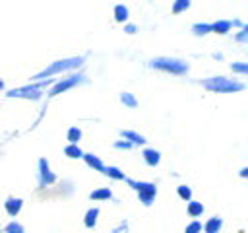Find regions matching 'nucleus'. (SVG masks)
Returning a JSON list of instances; mask_svg holds the SVG:
<instances>
[{
    "label": "nucleus",
    "instance_id": "obj_1",
    "mask_svg": "<svg viewBox=\"0 0 248 233\" xmlns=\"http://www.w3.org/2000/svg\"><path fill=\"white\" fill-rule=\"evenodd\" d=\"M85 58L83 56H70V58H62V60H54L50 62L46 68H43L41 72H37L31 82H43V80H48L50 76H56V74H64V72H72V70H78L79 66H83Z\"/></svg>",
    "mask_w": 248,
    "mask_h": 233
},
{
    "label": "nucleus",
    "instance_id": "obj_2",
    "mask_svg": "<svg viewBox=\"0 0 248 233\" xmlns=\"http://www.w3.org/2000/svg\"><path fill=\"white\" fill-rule=\"evenodd\" d=\"M54 82L56 80H52V78L43 80V82H31L27 85L8 89L6 91V97H10V99H31V101H39L45 95V89H48Z\"/></svg>",
    "mask_w": 248,
    "mask_h": 233
},
{
    "label": "nucleus",
    "instance_id": "obj_3",
    "mask_svg": "<svg viewBox=\"0 0 248 233\" xmlns=\"http://www.w3.org/2000/svg\"><path fill=\"white\" fill-rule=\"evenodd\" d=\"M202 85L213 93H234V91H242L246 85L238 80H231L225 76H213L202 82Z\"/></svg>",
    "mask_w": 248,
    "mask_h": 233
},
{
    "label": "nucleus",
    "instance_id": "obj_4",
    "mask_svg": "<svg viewBox=\"0 0 248 233\" xmlns=\"http://www.w3.org/2000/svg\"><path fill=\"white\" fill-rule=\"evenodd\" d=\"M149 68L153 70H161L167 74H174V76H184L188 72V62L180 60V58H170V56H157L153 60H149Z\"/></svg>",
    "mask_w": 248,
    "mask_h": 233
},
{
    "label": "nucleus",
    "instance_id": "obj_5",
    "mask_svg": "<svg viewBox=\"0 0 248 233\" xmlns=\"http://www.w3.org/2000/svg\"><path fill=\"white\" fill-rule=\"evenodd\" d=\"M124 183H128V184L136 190L138 200H140L143 206H151V204H153V200H155V196H157V186H155L153 183H149V181H134V179H126Z\"/></svg>",
    "mask_w": 248,
    "mask_h": 233
},
{
    "label": "nucleus",
    "instance_id": "obj_6",
    "mask_svg": "<svg viewBox=\"0 0 248 233\" xmlns=\"http://www.w3.org/2000/svg\"><path fill=\"white\" fill-rule=\"evenodd\" d=\"M83 82H85V76H83L81 72H72L68 78L56 80V82L48 87L46 95H48V97H54V95L64 93V91H68V89H72V87H76V85H79V83H83Z\"/></svg>",
    "mask_w": 248,
    "mask_h": 233
},
{
    "label": "nucleus",
    "instance_id": "obj_7",
    "mask_svg": "<svg viewBox=\"0 0 248 233\" xmlns=\"http://www.w3.org/2000/svg\"><path fill=\"white\" fill-rule=\"evenodd\" d=\"M37 179H39V186L45 188V186H50L56 183V175L50 171V163L46 157H41L37 161Z\"/></svg>",
    "mask_w": 248,
    "mask_h": 233
},
{
    "label": "nucleus",
    "instance_id": "obj_8",
    "mask_svg": "<svg viewBox=\"0 0 248 233\" xmlns=\"http://www.w3.org/2000/svg\"><path fill=\"white\" fill-rule=\"evenodd\" d=\"M23 208V200L21 198H16V196H8L6 202H4V210L10 217H16Z\"/></svg>",
    "mask_w": 248,
    "mask_h": 233
},
{
    "label": "nucleus",
    "instance_id": "obj_9",
    "mask_svg": "<svg viewBox=\"0 0 248 233\" xmlns=\"http://www.w3.org/2000/svg\"><path fill=\"white\" fill-rule=\"evenodd\" d=\"M141 157H143L145 165H149V167H157L161 163V151L155 148H145L141 151Z\"/></svg>",
    "mask_w": 248,
    "mask_h": 233
},
{
    "label": "nucleus",
    "instance_id": "obj_10",
    "mask_svg": "<svg viewBox=\"0 0 248 233\" xmlns=\"http://www.w3.org/2000/svg\"><path fill=\"white\" fill-rule=\"evenodd\" d=\"M120 136H122V140H126V142H130L132 146H143L147 140L140 134V132H136V130H120Z\"/></svg>",
    "mask_w": 248,
    "mask_h": 233
},
{
    "label": "nucleus",
    "instance_id": "obj_11",
    "mask_svg": "<svg viewBox=\"0 0 248 233\" xmlns=\"http://www.w3.org/2000/svg\"><path fill=\"white\" fill-rule=\"evenodd\" d=\"M101 173H103L105 177L112 179V181H126V179H128V177L124 175V171H122L120 167H114V165H105Z\"/></svg>",
    "mask_w": 248,
    "mask_h": 233
},
{
    "label": "nucleus",
    "instance_id": "obj_12",
    "mask_svg": "<svg viewBox=\"0 0 248 233\" xmlns=\"http://www.w3.org/2000/svg\"><path fill=\"white\" fill-rule=\"evenodd\" d=\"M221 227H223V217H219V216L209 217V219L202 225L203 233H219V231H221Z\"/></svg>",
    "mask_w": 248,
    "mask_h": 233
},
{
    "label": "nucleus",
    "instance_id": "obj_13",
    "mask_svg": "<svg viewBox=\"0 0 248 233\" xmlns=\"http://www.w3.org/2000/svg\"><path fill=\"white\" fill-rule=\"evenodd\" d=\"M89 198L95 200V202H103V200H110L112 198V190L108 186H99L95 190L89 192Z\"/></svg>",
    "mask_w": 248,
    "mask_h": 233
},
{
    "label": "nucleus",
    "instance_id": "obj_14",
    "mask_svg": "<svg viewBox=\"0 0 248 233\" xmlns=\"http://www.w3.org/2000/svg\"><path fill=\"white\" fill-rule=\"evenodd\" d=\"M83 161H85V165L87 167H91L93 171H103V167H105V163L99 159V155H93V153H83V157H81Z\"/></svg>",
    "mask_w": 248,
    "mask_h": 233
},
{
    "label": "nucleus",
    "instance_id": "obj_15",
    "mask_svg": "<svg viewBox=\"0 0 248 233\" xmlns=\"http://www.w3.org/2000/svg\"><path fill=\"white\" fill-rule=\"evenodd\" d=\"M97 219H99V208H89L83 216V225L87 229H93L97 225Z\"/></svg>",
    "mask_w": 248,
    "mask_h": 233
},
{
    "label": "nucleus",
    "instance_id": "obj_16",
    "mask_svg": "<svg viewBox=\"0 0 248 233\" xmlns=\"http://www.w3.org/2000/svg\"><path fill=\"white\" fill-rule=\"evenodd\" d=\"M203 210H205V208H203V204H202V202H198V200H194V198L186 204V212H188V216H190V217H200V216L203 214Z\"/></svg>",
    "mask_w": 248,
    "mask_h": 233
},
{
    "label": "nucleus",
    "instance_id": "obj_17",
    "mask_svg": "<svg viewBox=\"0 0 248 233\" xmlns=\"http://www.w3.org/2000/svg\"><path fill=\"white\" fill-rule=\"evenodd\" d=\"M112 14H114V19H116L118 23H126V21H128V16H130V10H128V6H124V4H116L114 10H112Z\"/></svg>",
    "mask_w": 248,
    "mask_h": 233
},
{
    "label": "nucleus",
    "instance_id": "obj_18",
    "mask_svg": "<svg viewBox=\"0 0 248 233\" xmlns=\"http://www.w3.org/2000/svg\"><path fill=\"white\" fill-rule=\"evenodd\" d=\"M231 31V21L229 19H217L211 23V33H219V35H227Z\"/></svg>",
    "mask_w": 248,
    "mask_h": 233
},
{
    "label": "nucleus",
    "instance_id": "obj_19",
    "mask_svg": "<svg viewBox=\"0 0 248 233\" xmlns=\"http://www.w3.org/2000/svg\"><path fill=\"white\" fill-rule=\"evenodd\" d=\"M81 136H83V132H81V128H79V126H70V128H68V132H66V140H68V144H74V146H78V144H79Z\"/></svg>",
    "mask_w": 248,
    "mask_h": 233
},
{
    "label": "nucleus",
    "instance_id": "obj_20",
    "mask_svg": "<svg viewBox=\"0 0 248 233\" xmlns=\"http://www.w3.org/2000/svg\"><path fill=\"white\" fill-rule=\"evenodd\" d=\"M192 33H194L196 37H203V35L211 33V23L198 21V23H194V25H192Z\"/></svg>",
    "mask_w": 248,
    "mask_h": 233
},
{
    "label": "nucleus",
    "instance_id": "obj_21",
    "mask_svg": "<svg viewBox=\"0 0 248 233\" xmlns=\"http://www.w3.org/2000/svg\"><path fill=\"white\" fill-rule=\"evenodd\" d=\"M120 103H122L124 107H128V109H136V107H138V99H136V95L130 93V91H122V93H120Z\"/></svg>",
    "mask_w": 248,
    "mask_h": 233
},
{
    "label": "nucleus",
    "instance_id": "obj_22",
    "mask_svg": "<svg viewBox=\"0 0 248 233\" xmlns=\"http://www.w3.org/2000/svg\"><path fill=\"white\" fill-rule=\"evenodd\" d=\"M64 155H66V157H70V159H81V157H83V151H81V148H79V146L68 144V146L64 148Z\"/></svg>",
    "mask_w": 248,
    "mask_h": 233
},
{
    "label": "nucleus",
    "instance_id": "obj_23",
    "mask_svg": "<svg viewBox=\"0 0 248 233\" xmlns=\"http://www.w3.org/2000/svg\"><path fill=\"white\" fill-rule=\"evenodd\" d=\"M176 194H178V198L184 200V202H190V200H192V188H190L188 184H178V186H176Z\"/></svg>",
    "mask_w": 248,
    "mask_h": 233
},
{
    "label": "nucleus",
    "instance_id": "obj_24",
    "mask_svg": "<svg viewBox=\"0 0 248 233\" xmlns=\"http://www.w3.org/2000/svg\"><path fill=\"white\" fill-rule=\"evenodd\" d=\"M190 6H192L190 0H174L172 6H170V10H172V14H180V12H186Z\"/></svg>",
    "mask_w": 248,
    "mask_h": 233
},
{
    "label": "nucleus",
    "instance_id": "obj_25",
    "mask_svg": "<svg viewBox=\"0 0 248 233\" xmlns=\"http://www.w3.org/2000/svg\"><path fill=\"white\" fill-rule=\"evenodd\" d=\"M4 233H25V227L19 223V221H10L4 225Z\"/></svg>",
    "mask_w": 248,
    "mask_h": 233
},
{
    "label": "nucleus",
    "instance_id": "obj_26",
    "mask_svg": "<svg viewBox=\"0 0 248 233\" xmlns=\"http://www.w3.org/2000/svg\"><path fill=\"white\" fill-rule=\"evenodd\" d=\"M231 70L236 74H248V64L246 62H231Z\"/></svg>",
    "mask_w": 248,
    "mask_h": 233
},
{
    "label": "nucleus",
    "instance_id": "obj_27",
    "mask_svg": "<svg viewBox=\"0 0 248 233\" xmlns=\"http://www.w3.org/2000/svg\"><path fill=\"white\" fill-rule=\"evenodd\" d=\"M184 233H202V223L198 219L190 221L186 227H184Z\"/></svg>",
    "mask_w": 248,
    "mask_h": 233
},
{
    "label": "nucleus",
    "instance_id": "obj_28",
    "mask_svg": "<svg viewBox=\"0 0 248 233\" xmlns=\"http://www.w3.org/2000/svg\"><path fill=\"white\" fill-rule=\"evenodd\" d=\"M234 41H236V43H242V45L248 43V25H246L244 29H240V31L234 35Z\"/></svg>",
    "mask_w": 248,
    "mask_h": 233
},
{
    "label": "nucleus",
    "instance_id": "obj_29",
    "mask_svg": "<svg viewBox=\"0 0 248 233\" xmlns=\"http://www.w3.org/2000/svg\"><path fill=\"white\" fill-rule=\"evenodd\" d=\"M110 233H128V221H124V219H122L116 227H112V231H110Z\"/></svg>",
    "mask_w": 248,
    "mask_h": 233
},
{
    "label": "nucleus",
    "instance_id": "obj_30",
    "mask_svg": "<svg viewBox=\"0 0 248 233\" xmlns=\"http://www.w3.org/2000/svg\"><path fill=\"white\" fill-rule=\"evenodd\" d=\"M114 148H116V150H132L134 146H132L130 142H126V140H116V142H114Z\"/></svg>",
    "mask_w": 248,
    "mask_h": 233
},
{
    "label": "nucleus",
    "instance_id": "obj_31",
    "mask_svg": "<svg viewBox=\"0 0 248 233\" xmlns=\"http://www.w3.org/2000/svg\"><path fill=\"white\" fill-rule=\"evenodd\" d=\"M124 31H126L128 35H134V33L138 31V25H134V23H124Z\"/></svg>",
    "mask_w": 248,
    "mask_h": 233
},
{
    "label": "nucleus",
    "instance_id": "obj_32",
    "mask_svg": "<svg viewBox=\"0 0 248 233\" xmlns=\"http://www.w3.org/2000/svg\"><path fill=\"white\" fill-rule=\"evenodd\" d=\"M231 27H238V29H244V27H246V23H244L242 19H232V21H231Z\"/></svg>",
    "mask_w": 248,
    "mask_h": 233
},
{
    "label": "nucleus",
    "instance_id": "obj_33",
    "mask_svg": "<svg viewBox=\"0 0 248 233\" xmlns=\"http://www.w3.org/2000/svg\"><path fill=\"white\" fill-rule=\"evenodd\" d=\"M238 175H240V177H242V179H246V177H248V167H242V169H240V173H238Z\"/></svg>",
    "mask_w": 248,
    "mask_h": 233
},
{
    "label": "nucleus",
    "instance_id": "obj_34",
    "mask_svg": "<svg viewBox=\"0 0 248 233\" xmlns=\"http://www.w3.org/2000/svg\"><path fill=\"white\" fill-rule=\"evenodd\" d=\"M213 58H217V60H223V52H213Z\"/></svg>",
    "mask_w": 248,
    "mask_h": 233
},
{
    "label": "nucleus",
    "instance_id": "obj_35",
    "mask_svg": "<svg viewBox=\"0 0 248 233\" xmlns=\"http://www.w3.org/2000/svg\"><path fill=\"white\" fill-rule=\"evenodd\" d=\"M4 87H6V83H4V80H0V91H4Z\"/></svg>",
    "mask_w": 248,
    "mask_h": 233
}]
</instances>
